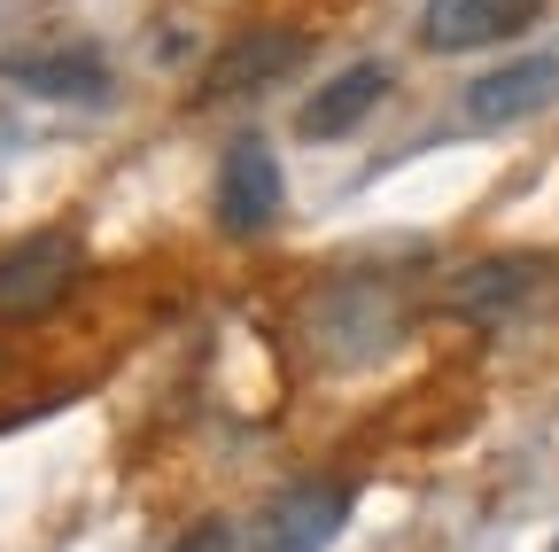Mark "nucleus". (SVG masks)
Listing matches in <instances>:
<instances>
[{
	"instance_id": "f257e3e1",
	"label": "nucleus",
	"mask_w": 559,
	"mask_h": 552,
	"mask_svg": "<svg viewBox=\"0 0 559 552\" xmlns=\"http://www.w3.org/2000/svg\"><path fill=\"white\" fill-rule=\"evenodd\" d=\"M86 272V249L70 226H47V234H24L16 249H0V327H39L70 304Z\"/></svg>"
},
{
	"instance_id": "f03ea898",
	"label": "nucleus",
	"mask_w": 559,
	"mask_h": 552,
	"mask_svg": "<svg viewBox=\"0 0 559 552\" xmlns=\"http://www.w3.org/2000/svg\"><path fill=\"white\" fill-rule=\"evenodd\" d=\"M349 506H358V491H349L342 474H296L288 491H272L249 521V552H326L349 521Z\"/></svg>"
},
{
	"instance_id": "7ed1b4c3",
	"label": "nucleus",
	"mask_w": 559,
	"mask_h": 552,
	"mask_svg": "<svg viewBox=\"0 0 559 552\" xmlns=\"http://www.w3.org/2000/svg\"><path fill=\"white\" fill-rule=\"evenodd\" d=\"M551 281H559V257H544V249L474 257V265H459L451 281H443V312L466 319V327H498V319H513L521 304H536Z\"/></svg>"
},
{
	"instance_id": "20e7f679",
	"label": "nucleus",
	"mask_w": 559,
	"mask_h": 552,
	"mask_svg": "<svg viewBox=\"0 0 559 552\" xmlns=\"http://www.w3.org/2000/svg\"><path fill=\"white\" fill-rule=\"evenodd\" d=\"M311 39L296 24H264V32H241L234 47H218V62L202 71V102H249L264 86H280L288 71H304Z\"/></svg>"
},
{
	"instance_id": "39448f33",
	"label": "nucleus",
	"mask_w": 559,
	"mask_h": 552,
	"mask_svg": "<svg viewBox=\"0 0 559 552\" xmlns=\"http://www.w3.org/2000/svg\"><path fill=\"white\" fill-rule=\"evenodd\" d=\"M551 0H428L419 9V47L428 55H474V47H498L521 39L528 24H544Z\"/></svg>"
},
{
	"instance_id": "423d86ee",
	"label": "nucleus",
	"mask_w": 559,
	"mask_h": 552,
	"mask_svg": "<svg viewBox=\"0 0 559 552\" xmlns=\"http://www.w3.org/2000/svg\"><path fill=\"white\" fill-rule=\"evenodd\" d=\"M280 195L288 187H280V164L264 141H234L218 156V226L226 234H264L280 219Z\"/></svg>"
},
{
	"instance_id": "0eeeda50",
	"label": "nucleus",
	"mask_w": 559,
	"mask_h": 552,
	"mask_svg": "<svg viewBox=\"0 0 559 552\" xmlns=\"http://www.w3.org/2000/svg\"><path fill=\"white\" fill-rule=\"evenodd\" d=\"M559 102V55H521V62H498L466 86V117L474 125H521L536 109Z\"/></svg>"
},
{
	"instance_id": "6e6552de",
	"label": "nucleus",
	"mask_w": 559,
	"mask_h": 552,
	"mask_svg": "<svg viewBox=\"0 0 559 552\" xmlns=\"http://www.w3.org/2000/svg\"><path fill=\"white\" fill-rule=\"evenodd\" d=\"M381 94H389V71H381V62H358V71L326 79V86L296 109V141H342V132H358V125L381 109Z\"/></svg>"
},
{
	"instance_id": "1a4fd4ad",
	"label": "nucleus",
	"mask_w": 559,
	"mask_h": 552,
	"mask_svg": "<svg viewBox=\"0 0 559 552\" xmlns=\"http://www.w3.org/2000/svg\"><path fill=\"white\" fill-rule=\"evenodd\" d=\"M0 71H9V86H24V94H47V102H102V94H109V62H102L94 47L9 55Z\"/></svg>"
},
{
	"instance_id": "9d476101",
	"label": "nucleus",
	"mask_w": 559,
	"mask_h": 552,
	"mask_svg": "<svg viewBox=\"0 0 559 552\" xmlns=\"http://www.w3.org/2000/svg\"><path fill=\"white\" fill-rule=\"evenodd\" d=\"M171 552H241V537H234V521H218V514H210V521H194Z\"/></svg>"
}]
</instances>
